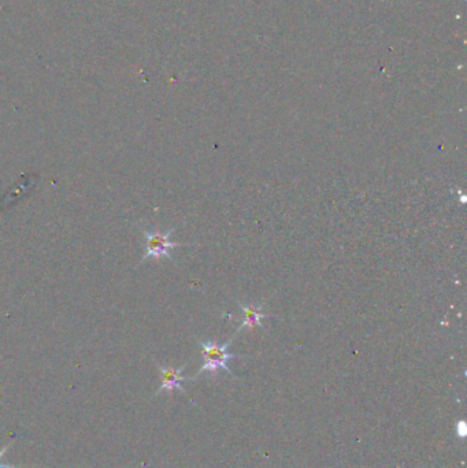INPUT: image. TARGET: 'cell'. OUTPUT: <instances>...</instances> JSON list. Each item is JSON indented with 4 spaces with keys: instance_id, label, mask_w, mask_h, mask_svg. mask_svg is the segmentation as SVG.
Wrapping results in <instances>:
<instances>
[{
    "instance_id": "1",
    "label": "cell",
    "mask_w": 467,
    "mask_h": 468,
    "mask_svg": "<svg viewBox=\"0 0 467 468\" xmlns=\"http://www.w3.org/2000/svg\"><path fill=\"white\" fill-rule=\"evenodd\" d=\"M237 336V333H235V336L230 338V341L225 343L223 345H218L215 341H198L199 347L202 348V358H203V364L199 370V372L196 374L195 378H198L202 372L208 371L211 374H216L218 370H225L226 372H229L230 375L232 371L228 367V362L232 359H239L241 358L240 355H235V354H229L228 348L230 347L232 341L235 340V337Z\"/></svg>"
},
{
    "instance_id": "2",
    "label": "cell",
    "mask_w": 467,
    "mask_h": 468,
    "mask_svg": "<svg viewBox=\"0 0 467 468\" xmlns=\"http://www.w3.org/2000/svg\"><path fill=\"white\" fill-rule=\"evenodd\" d=\"M177 226L169 229L166 233H160L159 230H155V232H148V230H144L142 229L143 232V236L147 241V252L146 255L143 257V259L140 261L144 263L147 259H160V258H167L171 261H174L171 255H170V250L173 248H178V247H195V245H199V244H181V243H171L170 241V236L176 232Z\"/></svg>"
},
{
    "instance_id": "3",
    "label": "cell",
    "mask_w": 467,
    "mask_h": 468,
    "mask_svg": "<svg viewBox=\"0 0 467 468\" xmlns=\"http://www.w3.org/2000/svg\"><path fill=\"white\" fill-rule=\"evenodd\" d=\"M187 364L181 365L180 368H174L171 365H159V372H160V378H162V383L160 388L158 389L155 395H159L160 392H173L174 389L181 390L182 393H185V389L182 388V382L192 379V378H187L182 376V370L185 368Z\"/></svg>"
},
{
    "instance_id": "4",
    "label": "cell",
    "mask_w": 467,
    "mask_h": 468,
    "mask_svg": "<svg viewBox=\"0 0 467 468\" xmlns=\"http://www.w3.org/2000/svg\"><path fill=\"white\" fill-rule=\"evenodd\" d=\"M241 311H243V320L241 324L237 327L236 333L241 331L243 329H248V330H254L257 327H262V319L264 318H275V315L271 313H264L263 312V307L264 303L262 304H239Z\"/></svg>"
},
{
    "instance_id": "5",
    "label": "cell",
    "mask_w": 467,
    "mask_h": 468,
    "mask_svg": "<svg viewBox=\"0 0 467 468\" xmlns=\"http://www.w3.org/2000/svg\"><path fill=\"white\" fill-rule=\"evenodd\" d=\"M11 445H12V442H10V444H8L7 447H4V448H3L1 451H0V459H1V456H3V455H4L6 452H7V449H8V448H10ZM0 468H19V467H18V466H10V465H1V463H0Z\"/></svg>"
}]
</instances>
